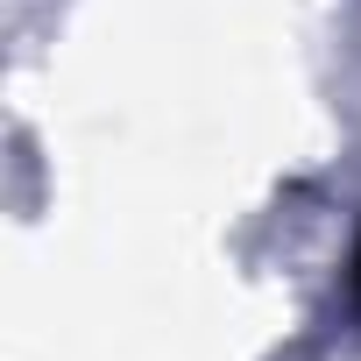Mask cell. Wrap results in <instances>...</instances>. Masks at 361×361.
Wrapping results in <instances>:
<instances>
[{
    "instance_id": "1",
    "label": "cell",
    "mask_w": 361,
    "mask_h": 361,
    "mask_svg": "<svg viewBox=\"0 0 361 361\" xmlns=\"http://www.w3.org/2000/svg\"><path fill=\"white\" fill-rule=\"evenodd\" d=\"M354 305H361V241H354Z\"/></svg>"
}]
</instances>
